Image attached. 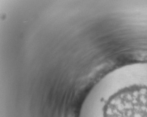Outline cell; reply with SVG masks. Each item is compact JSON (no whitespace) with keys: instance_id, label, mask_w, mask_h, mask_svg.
I'll return each mask as SVG.
<instances>
[{"instance_id":"1","label":"cell","mask_w":147,"mask_h":117,"mask_svg":"<svg viewBox=\"0 0 147 117\" xmlns=\"http://www.w3.org/2000/svg\"><path fill=\"white\" fill-rule=\"evenodd\" d=\"M82 117H147V85L126 87L102 107L86 108Z\"/></svg>"}]
</instances>
